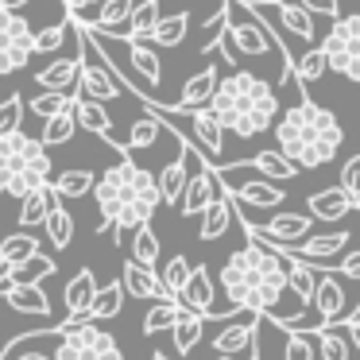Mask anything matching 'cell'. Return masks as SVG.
<instances>
[{
	"instance_id": "f5cc1de1",
	"label": "cell",
	"mask_w": 360,
	"mask_h": 360,
	"mask_svg": "<svg viewBox=\"0 0 360 360\" xmlns=\"http://www.w3.org/2000/svg\"><path fill=\"white\" fill-rule=\"evenodd\" d=\"M337 326H345V337H349V345L360 352V314H345Z\"/></svg>"
},
{
	"instance_id": "f1b7e54d",
	"label": "cell",
	"mask_w": 360,
	"mask_h": 360,
	"mask_svg": "<svg viewBox=\"0 0 360 360\" xmlns=\"http://www.w3.org/2000/svg\"><path fill=\"white\" fill-rule=\"evenodd\" d=\"M314 287H318V267L302 264V259H290L287 264V290L298 298V306H314Z\"/></svg>"
},
{
	"instance_id": "4fadbf2b",
	"label": "cell",
	"mask_w": 360,
	"mask_h": 360,
	"mask_svg": "<svg viewBox=\"0 0 360 360\" xmlns=\"http://www.w3.org/2000/svg\"><path fill=\"white\" fill-rule=\"evenodd\" d=\"M217 86H221L217 66H202V70H198L194 78H186V86H182L179 101H174L171 109H179V112H198V109H210V101H213V94H217Z\"/></svg>"
},
{
	"instance_id": "8d00e7d4",
	"label": "cell",
	"mask_w": 360,
	"mask_h": 360,
	"mask_svg": "<svg viewBox=\"0 0 360 360\" xmlns=\"http://www.w3.org/2000/svg\"><path fill=\"white\" fill-rule=\"evenodd\" d=\"M128 252H132V264L155 271V264H159V236H155V229H151V225L136 229V233H132V248H128Z\"/></svg>"
},
{
	"instance_id": "1f68e13d",
	"label": "cell",
	"mask_w": 360,
	"mask_h": 360,
	"mask_svg": "<svg viewBox=\"0 0 360 360\" xmlns=\"http://www.w3.org/2000/svg\"><path fill=\"white\" fill-rule=\"evenodd\" d=\"M124 310V283H105V287H97V298L94 306H89V318L86 321H109L117 318V314Z\"/></svg>"
},
{
	"instance_id": "c3c4849f",
	"label": "cell",
	"mask_w": 360,
	"mask_h": 360,
	"mask_svg": "<svg viewBox=\"0 0 360 360\" xmlns=\"http://www.w3.org/2000/svg\"><path fill=\"white\" fill-rule=\"evenodd\" d=\"M24 97L20 94H12V97H4L0 101V136H12V132H20V124H24Z\"/></svg>"
},
{
	"instance_id": "bcb514c9",
	"label": "cell",
	"mask_w": 360,
	"mask_h": 360,
	"mask_svg": "<svg viewBox=\"0 0 360 360\" xmlns=\"http://www.w3.org/2000/svg\"><path fill=\"white\" fill-rule=\"evenodd\" d=\"M74 32V20H58V24L35 32V55H55L58 47L66 43V35Z\"/></svg>"
},
{
	"instance_id": "8fae6325",
	"label": "cell",
	"mask_w": 360,
	"mask_h": 360,
	"mask_svg": "<svg viewBox=\"0 0 360 360\" xmlns=\"http://www.w3.org/2000/svg\"><path fill=\"white\" fill-rule=\"evenodd\" d=\"M240 213V210H236ZM244 217V213H240ZM252 225V221H248ZM256 229L259 236H264V240H275V244H290V248H295V244H302V240H310V229H314V217L310 213H295V210H287V213H271V217L264 221V225H252Z\"/></svg>"
},
{
	"instance_id": "f907efd6",
	"label": "cell",
	"mask_w": 360,
	"mask_h": 360,
	"mask_svg": "<svg viewBox=\"0 0 360 360\" xmlns=\"http://www.w3.org/2000/svg\"><path fill=\"white\" fill-rule=\"evenodd\" d=\"M337 186H341L345 194H349L352 202L360 205V151L345 159V167H341V182H337Z\"/></svg>"
},
{
	"instance_id": "7402d4cb",
	"label": "cell",
	"mask_w": 360,
	"mask_h": 360,
	"mask_svg": "<svg viewBox=\"0 0 360 360\" xmlns=\"http://www.w3.org/2000/svg\"><path fill=\"white\" fill-rule=\"evenodd\" d=\"M225 186V182H221ZM229 198H233L236 205H256V210H279L283 198H287V190L275 186V182H236V186H225Z\"/></svg>"
},
{
	"instance_id": "ab89813d",
	"label": "cell",
	"mask_w": 360,
	"mask_h": 360,
	"mask_svg": "<svg viewBox=\"0 0 360 360\" xmlns=\"http://www.w3.org/2000/svg\"><path fill=\"white\" fill-rule=\"evenodd\" d=\"M163 132H167V124L159 117H151V112H148V117H140L132 124V132H128V155H132V151H143V148H155V140Z\"/></svg>"
},
{
	"instance_id": "6f0895ef",
	"label": "cell",
	"mask_w": 360,
	"mask_h": 360,
	"mask_svg": "<svg viewBox=\"0 0 360 360\" xmlns=\"http://www.w3.org/2000/svg\"><path fill=\"white\" fill-rule=\"evenodd\" d=\"M16 360H51V356H43V352H24V356H16Z\"/></svg>"
},
{
	"instance_id": "3957f363",
	"label": "cell",
	"mask_w": 360,
	"mask_h": 360,
	"mask_svg": "<svg viewBox=\"0 0 360 360\" xmlns=\"http://www.w3.org/2000/svg\"><path fill=\"white\" fill-rule=\"evenodd\" d=\"M275 140H279V151L298 167V171H318V167H326L337 159V151H341V143H345V128L329 109H321L318 101H310V97L302 94L298 105H290L287 112H279Z\"/></svg>"
},
{
	"instance_id": "7dc6e473",
	"label": "cell",
	"mask_w": 360,
	"mask_h": 360,
	"mask_svg": "<svg viewBox=\"0 0 360 360\" xmlns=\"http://www.w3.org/2000/svg\"><path fill=\"white\" fill-rule=\"evenodd\" d=\"M326 70H329V63H326V51L321 47H310L306 55H298V63H295V78L298 82H318Z\"/></svg>"
},
{
	"instance_id": "94428289",
	"label": "cell",
	"mask_w": 360,
	"mask_h": 360,
	"mask_svg": "<svg viewBox=\"0 0 360 360\" xmlns=\"http://www.w3.org/2000/svg\"><path fill=\"white\" fill-rule=\"evenodd\" d=\"M213 360H233V356H213Z\"/></svg>"
},
{
	"instance_id": "2e32d148",
	"label": "cell",
	"mask_w": 360,
	"mask_h": 360,
	"mask_svg": "<svg viewBox=\"0 0 360 360\" xmlns=\"http://www.w3.org/2000/svg\"><path fill=\"white\" fill-rule=\"evenodd\" d=\"M352 210L360 213V205L352 202V198L345 194L341 186H326V190H314V194L306 198V213H310L314 221H326V225H333V221L349 217Z\"/></svg>"
},
{
	"instance_id": "836d02e7",
	"label": "cell",
	"mask_w": 360,
	"mask_h": 360,
	"mask_svg": "<svg viewBox=\"0 0 360 360\" xmlns=\"http://www.w3.org/2000/svg\"><path fill=\"white\" fill-rule=\"evenodd\" d=\"M159 20H163L159 0H140L136 12H132V24H128V39H132V43H148L151 32L159 27Z\"/></svg>"
},
{
	"instance_id": "ffe728a7",
	"label": "cell",
	"mask_w": 360,
	"mask_h": 360,
	"mask_svg": "<svg viewBox=\"0 0 360 360\" xmlns=\"http://www.w3.org/2000/svg\"><path fill=\"white\" fill-rule=\"evenodd\" d=\"M74 117H78V128H86V132L101 136V140L109 143V148H117L120 155H128V148L117 140V136H112V117H109V109H105V105L78 97V105H74Z\"/></svg>"
},
{
	"instance_id": "44dd1931",
	"label": "cell",
	"mask_w": 360,
	"mask_h": 360,
	"mask_svg": "<svg viewBox=\"0 0 360 360\" xmlns=\"http://www.w3.org/2000/svg\"><path fill=\"white\" fill-rule=\"evenodd\" d=\"M213 279H210V267L205 264H198L194 271H190V283L182 287V295H179V302L186 306L190 314H202L205 321L213 318Z\"/></svg>"
},
{
	"instance_id": "7bdbcfd3",
	"label": "cell",
	"mask_w": 360,
	"mask_h": 360,
	"mask_svg": "<svg viewBox=\"0 0 360 360\" xmlns=\"http://www.w3.org/2000/svg\"><path fill=\"white\" fill-rule=\"evenodd\" d=\"M190 271H194V267H190V259H186V256H171V259H167L163 271H159V279H163L167 295L179 298V295H182V287L190 283Z\"/></svg>"
},
{
	"instance_id": "f35d334b",
	"label": "cell",
	"mask_w": 360,
	"mask_h": 360,
	"mask_svg": "<svg viewBox=\"0 0 360 360\" xmlns=\"http://www.w3.org/2000/svg\"><path fill=\"white\" fill-rule=\"evenodd\" d=\"M74 132H78V117H74V109H70V112H63V117H51L47 124H43L39 143H43V148H63V143L74 140Z\"/></svg>"
},
{
	"instance_id": "60d3db41",
	"label": "cell",
	"mask_w": 360,
	"mask_h": 360,
	"mask_svg": "<svg viewBox=\"0 0 360 360\" xmlns=\"http://www.w3.org/2000/svg\"><path fill=\"white\" fill-rule=\"evenodd\" d=\"M55 271H58V264L39 252L35 259H27V264L16 267V279H12V287H39V283L47 279V275H55Z\"/></svg>"
},
{
	"instance_id": "e575fe53",
	"label": "cell",
	"mask_w": 360,
	"mask_h": 360,
	"mask_svg": "<svg viewBox=\"0 0 360 360\" xmlns=\"http://www.w3.org/2000/svg\"><path fill=\"white\" fill-rule=\"evenodd\" d=\"M39 236L35 233H12V236H4L0 240V259H8V264H27V259H35L39 256Z\"/></svg>"
},
{
	"instance_id": "d6a6232c",
	"label": "cell",
	"mask_w": 360,
	"mask_h": 360,
	"mask_svg": "<svg viewBox=\"0 0 360 360\" xmlns=\"http://www.w3.org/2000/svg\"><path fill=\"white\" fill-rule=\"evenodd\" d=\"M4 302L16 314H35V318H47L51 314V298L43 295V287H8Z\"/></svg>"
},
{
	"instance_id": "4316f807",
	"label": "cell",
	"mask_w": 360,
	"mask_h": 360,
	"mask_svg": "<svg viewBox=\"0 0 360 360\" xmlns=\"http://www.w3.org/2000/svg\"><path fill=\"white\" fill-rule=\"evenodd\" d=\"M244 167H256V171L264 174L267 182H290V179H298V174H302V171H298V167L290 163L287 155H283L279 148L256 151V155H252V159H248V163H244Z\"/></svg>"
},
{
	"instance_id": "816d5d0a",
	"label": "cell",
	"mask_w": 360,
	"mask_h": 360,
	"mask_svg": "<svg viewBox=\"0 0 360 360\" xmlns=\"http://www.w3.org/2000/svg\"><path fill=\"white\" fill-rule=\"evenodd\" d=\"M310 16H326V20H341V0H298Z\"/></svg>"
},
{
	"instance_id": "b9f144b4",
	"label": "cell",
	"mask_w": 360,
	"mask_h": 360,
	"mask_svg": "<svg viewBox=\"0 0 360 360\" xmlns=\"http://www.w3.org/2000/svg\"><path fill=\"white\" fill-rule=\"evenodd\" d=\"M47 240L55 244L58 252L63 248H70V240H74V217H70V210H63V202L55 205V210H51V217H47Z\"/></svg>"
},
{
	"instance_id": "91938a15",
	"label": "cell",
	"mask_w": 360,
	"mask_h": 360,
	"mask_svg": "<svg viewBox=\"0 0 360 360\" xmlns=\"http://www.w3.org/2000/svg\"><path fill=\"white\" fill-rule=\"evenodd\" d=\"M264 4H283V0H264Z\"/></svg>"
},
{
	"instance_id": "7c38bea8",
	"label": "cell",
	"mask_w": 360,
	"mask_h": 360,
	"mask_svg": "<svg viewBox=\"0 0 360 360\" xmlns=\"http://www.w3.org/2000/svg\"><path fill=\"white\" fill-rule=\"evenodd\" d=\"M221 198V179L210 163H202L194 174H190L186 190H182V202H179V213L182 217H202L213 202Z\"/></svg>"
},
{
	"instance_id": "ac0fdd59",
	"label": "cell",
	"mask_w": 360,
	"mask_h": 360,
	"mask_svg": "<svg viewBox=\"0 0 360 360\" xmlns=\"http://www.w3.org/2000/svg\"><path fill=\"white\" fill-rule=\"evenodd\" d=\"M120 283H124V295H132V298H143V302H171V295H167L159 271H148V267L132 264V259L124 264Z\"/></svg>"
},
{
	"instance_id": "e0dca14e",
	"label": "cell",
	"mask_w": 360,
	"mask_h": 360,
	"mask_svg": "<svg viewBox=\"0 0 360 360\" xmlns=\"http://www.w3.org/2000/svg\"><path fill=\"white\" fill-rule=\"evenodd\" d=\"M132 12H136V0H101L94 24H86V27L97 35H109V39H128Z\"/></svg>"
},
{
	"instance_id": "8992f818",
	"label": "cell",
	"mask_w": 360,
	"mask_h": 360,
	"mask_svg": "<svg viewBox=\"0 0 360 360\" xmlns=\"http://www.w3.org/2000/svg\"><path fill=\"white\" fill-rule=\"evenodd\" d=\"M225 39L233 43L236 58L248 55V58H259L267 51H279L283 55V70H295V58L287 55L279 39H275L271 24L252 8L248 0H225Z\"/></svg>"
},
{
	"instance_id": "74e56055",
	"label": "cell",
	"mask_w": 360,
	"mask_h": 360,
	"mask_svg": "<svg viewBox=\"0 0 360 360\" xmlns=\"http://www.w3.org/2000/svg\"><path fill=\"white\" fill-rule=\"evenodd\" d=\"M190 32V12H174V16H163L159 27L151 32V43L155 47H179Z\"/></svg>"
},
{
	"instance_id": "ee69618b",
	"label": "cell",
	"mask_w": 360,
	"mask_h": 360,
	"mask_svg": "<svg viewBox=\"0 0 360 360\" xmlns=\"http://www.w3.org/2000/svg\"><path fill=\"white\" fill-rule=\"evenodd\" d=\"M314 341H318V356L321 360H349L352 345L345 333H337V329H318V333H310Z\"/></svg>"
},
{
	"instance_id": "681fc988",
	"label": "cell",
	"mask_w": 360,
	"mask_h": 360,
	"mask_svg": "<svg viewBox=\"0 0 360 360\" xmlns=\"http://www.w3.org/2000/svg\"><path fill=\"white\" fill-rule=\"evenodd\" d=\"M283 360H318V341L306 333H283Z\"/></svg>"
},
{
	"instance_id": "83f0119b",
	"label": "cell",
	"mask_w": 360,
	"mask_h": 360,
	"mask_svg": "<svg viewBox=\"0 0 360 360\" xmlns=\"http://www.w3.org/2000/svg\"><path fill=\"white\" fill-rule=\"evenodd\" d=\"M275 16H279V24L287 27L290 35H298L302 43L318 39V24H314V16L298 4V0H283V4H275Z\"/></svg>"
},
{
	"instance_id": "f546056e",
	"label": "cell",
	"mask_w": 360,
	"mask_h": 360,
	"mask_svg": "<svg viewBox=\"0 0 360 360\" xmlns=\"http://www.w3.org/2000/svg\"><path fill=\"white\" fill-rule=\"evenodd\" d=\"M202 333H205V318H202V314L182 310V314H179V321H174V329H171V337H174V352L190 356V352L198 349V341H202Z\"/></svg>"
},
{
	"instance_id": "d590c367",
	"label": "cell",
	"mask_w": 360,
	"mask_h": 360,
	"mask_svg": "<svg viewBox=\"0 0 360 360\" xmlns=\"http://www.w3.org/2000/svg\"><path fill=\"white\" fill-rule=\"evenodd\" d=\"M186 310V306L179 302V298H171V302H151V310L143 314V337H155L163 333V329H174V321H179V314Z\"/></svg>"
},
{
	"instance_id": "11a10c76",
	"label": "cell",
	"mask_w": 360,
	"mask_h": 360,
	"mask_svg": "<svg viewBox=\"0 0 360 360\" xmlns=\"http://www.w3.org/2000/svg\"><path fill=\"white\" fill-rule=\"evenodd\" d=\"M66 12H70V20H78L82 24V16H86V8H94V4H101V0H58Z\"/></svg>"
},
{
	"instance_id": "5bb4252c",
	"label": "cell",
	"mask_w": 360,
	"mask_h": 360,
	"mask_svg": "<svg viewBox=\"0 0 360 360\" xmlns=\"http://www.w3.org/2000/svg\"><path fill=\"white\" fill-rule=\"evenodd\" d=\"M78 78H82V58L78 55L55 58L51 66L35 70V86H43V94H74L78 97Z\"/></svg>"
},
{
	"instance_id": "9c48e42d",
	"label": "cell",
	"mask_w": 360,
	"mask_h": 360,
	"mask_svg": "<svg viewBox=\"0 0 360 360\" xmlns=\"http://www.w3.org/2000/svg\"><path fill=\"white\" fill-rule=\"evenodd\" d=\"M35 55V32L20 12H0V78L24 70Z\"/></svg>"
},
{
	"instance_id": "9f6ffc18",
	"label": "cell",
	"mask_w": 360,
	"mask_h": 360,
	"mask_svg": "<svg viewBox=\"0 0 360 360\" xmlns=\"http://www.w3.org/2000/svg\"><path fill=\"white\" fill-rule=\"evenodd\" d=\"M27 0H0V12H20Z\"/></svg>"
},
{
	"instance_id": "f6af8a7d",
	"label": "cell",
	"mask_w": 360,
	"mask_h": 360,
	"mask_svg": "<svg viewBox=\"0 0 360 360\" xmlns=\"http://www.w3.org/2000/svg\"><path fill=\"white\" fill-rule=\"evenodd\" d=\"M74 105H78V97H74V94H39V97H32V112H35V117H43V120L63 117V112H70Z\"/></svg>"
},
{
	"instance_id": "30bf717a",
	"label": "cell",
	"mask_w": 360,
	"mask_h": 360,
	"mask_svg": "<svg viewBox=\"0 0 360 360\" xmlns=\"http://www.w3.org/2000/svg\"><path fill=\"white\" fill-rule=\"evenodd\" d=\"M314 314L318 318L310 321L306 329H298V333H318V329H333L337 321L345 318V287L341 279H337L329 267H318V287H314Z\"/></svg>"
},
{
	"instance_id": "7a4b0ae2",
	"label": "cell",
	"mask_w": 360,
	"mask_h": 360,
	"mask_svg": "<svg viewBox=\"0 0 360 360\" xmlns=\"http://www.w3.org/2000/svg\"><path fill=\"white\" fill-rule=\"evenodd\" d=\"M221 290L229 295V314H279V298L287 295V259H279L271 248L248 240L240 252L225 259L221 267Z\"/></svg>"
},
{
	"instance_id": "ba28073f",
	"label": "cell",
	"mask_w": 360,
	"mask_h": 360,
	"mask_svg": "<svg viewBox=\"0 0 360 360\" xmlns=\"http://www.w3.org/2000/svg\"><path fill=\"white\" fill-rule=\"evenodd\" d=\"M321 51H326V63L329 70L345 74V78L360 82V16L352 12V16H341L329 24L326 39L318 43Z\"/></svg>"
},
{
	"instance_id": "d6986e66",
	"label": "cell",
	"mask_w": 360,
	"mask_h": 360,
	"mask_svg": "<svg viewBox=\"0 0 360 360\" xmlns=\"http://www.w3.org/2000/svg\"><path fill=\"white\" fill-rule=\"evenodd\" d=\"M256 333H259V318H248V321H236V326H225L217 337H213V352L217 356H240V352L256 349Z\"/></svg>"
},
{
	"instance_id": "603a6c76",
	"label": "cell",
	"mask_w": 360,
	"mask_h": 360,
	"mask_svg": "<svg viewBox=\"0 0 360 360\" xmlns=\"http://www.w3.org/2000/svg\"><path fill=\"white\" fill-rule=\"evenodd\" d=\"M120 47H124V55H128V66H132L136 82H143V89L163 82V63H159L155 47H148V43H132V39H120ZM151 101H155V97H151Z\"/></svg>"
},
{
	"instance_id": "9a60e30c",
	"label": "cell",
	"mask_w": 360,
	"mask_h": 360,
	"mask_svg": "<svg viewBox=\"0 0 360 360\" xmlns=\"http://www.w3.org/2000/svg\"><path fill=\"white\" fill-rule=\"evenodd\" d=\"M190 159H194V148H186V140H179V155L155 174L159 179V198H163L167 205L182 202V190H186V182H190Z\"/></svg>"
},
{
	"instance_id": "484cf974",
	"label": "cell",
	"mask_w": 360,
	"mask_h": 360,
	"mask_svg": "<svg viewBox=\"0 0 360 360\" xmlns=\"http://www.w3.org/2000/svg\"><path fill=\"white\" fill-rule=\"evenodd\" d=\"M55 205H58V198H55V190H51V186L27 194L24 202H20V217H16L20 233H32V229L47 225V217H51V210H55Z\"/></svg>"
},
{
	"instance_id": "db71d44e",
	"label": "cell",
	"mask_w": 360,
	"mask_h": 360,
	"mask_svg": "<svg viewBox=\"0 0 360 360\" xmlns=\"http://www.w3.org/2000/svg\"><path fill=\"white\" fill-rule=\"evenodd\" d=\"M337 275H345V279H356V283H360V252H352V256H341V264H337Z\"/></svg>"
},
{
	"instance_id": "4dcf8cb0",
	"label": "cell",
	"mask_w": 360,
	"mask_h": 360,
	"mask_svg": "<svg viewBox=\"0 0 360 360\" xmlns=\"http://www.w3.org/2000/svg\"><path fill=\"white\" fill-rule=\"evenodd\" d=\"M94 186H97V179H94V171H86V167L63 171V174H55V182H51V190H55L58 202H63V198H86V194H94Z\"/></svg>"
},
{
	"instance_id": "277c9868",
	"label": "cell",
	"mask_w": 360,
	"mask_h": 360,
	"mask_svg": "<svg viewBox=\"0 0 360 360\" xmlns=\"http://www.w3.org/2000/svg\"><path fill=\"white\" fill-rule=\"evenodd\" d=\"M210 109L221 120V128L240 140L264 136L267 128L279 124V94L248 70H233L229 78H221Z\"/></svg>"
},
{
	"instance_id": "d4e9b609",
	"label": "cell",
	"mask_w": 360,
	"mask_h": 360,
	"mask_svg": "<svg viewBox=\"0 0 360 360\" xmlns=\"http://www.w3.org/2000/svg\"><path fill=\"white\" fill-rule=\"evenodd\" d=\"M233 221H236V202L229 198V190L221 186V198L202 213V229H198V236H202V240H217V236H225L229 229H233Z\"/></svg>"
},
{
	"instance_id": "cb8c5ba5",
	"label": "cell",
	"mask_w": 360,
	"mask_h": 360,
	"mask_svg": "<svg viewBox=\"0 0 360 360\" xmlns=\"http://www.w3.org/2000/svg\"><path fill=\"white\" fill-rule=\"evenodd\" d=\"M94 298H97V279H94V271H89V267H82V271L66 283V290H63L66 314H70V318H78V321H86Z\"/></svg>"
},
{
	"instance_id": "52a82bcc",
	"label": "cell",
	"mask_w": 360,
	"mask_h": 360,
	"mask_svg": "<svg viewBox=\"0 0 360 360\" xmlns=\"http://www.w3.org/2000/svg\"><path fill=\"white\" fill-rule=\"evenodd\" d=\"M43 337H55V352L51 360H124V349L120 341L109 333V329L94 326V321H82L74 329H43Z\"/></svg>"
},
{
	"instance_id": "5b68a950",
	"label": "cell",
	"mask_w": 360,
	"mask_h": 360,
	"mask_svg": "<svg viewBox=\"0 0 360 360\" xmlns=\"http://www.w3.org/2000/svg\"><path fill=\"white\" fill-rule=\"evenodd\" d=\"M51 182H55V163L35 136H0V194H12L24 202L27 194L51 186Z\"/></svg>"
},
{
	"instance_id": "6da1fadb",
	"label": "cell",
	"mask_w": 360,
	"mask_h": 360,
	"mask_svg": "<svg viewBox=\"0 0 360 360\" xmlns=\"http://www.w3.org/2000/svg\"><path fill=\"white\" fill-rule=\"evenodd\" d=\"M94 202H97V213H101L97 233H112V240L124 244V233L151 225L163 198H159L155 174L143 171L140 163H132V155H120V163H112L105 174H97Z\"/></svg>"
},
{
	"instance_id": "680465c9",
	"label": "cell",
	"mask_w": 360,
	"mask_h": 360,
	"mask_svg": "<svg viewBox=\"0 0 360 360\" xmlns=\"http://www.w3.org/2000/svg\"><path fill=\"white\" fill-rule=\"evenodd\" d=\"M151 360H171V356H167V352H151Z\"/></svg>"
}]
</instances>
